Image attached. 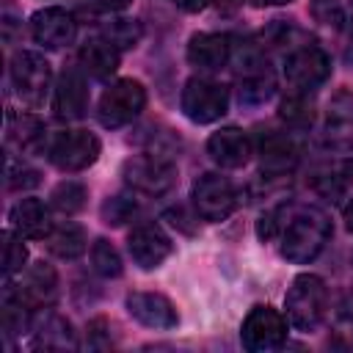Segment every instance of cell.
I'll return each instance as SVG.
<instances>
[{
    "label": "cell",
    "mask_w": 353,
    "mask_h": 353,
    "mask_svg": "<svg viewBox=\"0 0 353 353\" xmlns=\"http://www.w3.org/2000/svg\"><path fill=\"white\" fill-rule=\"evenodd\" d=\"M25 259H28V248L22 245V237L14 229L3 232V270H6V276L22 270Z\"/></svg>",
    "instance_id": "obj_30"
},
{
    "label": "cell",
    "mask_w": 353,
    "mask_h": 353,
    "mask_svg": "<svg viewBox=\"0 0 353 353\" xmlns=\"http://www.w3.org/2000/svg\"><path fill=\"white\" fill-rule=\"evenodd\" d=\"M88 108V88L83 80L80 69H63L58 83H55V94H52V110L58 119L63 121H74L83 119Z\"/></svg>",
    "instance_id": "obj_15"
},
{
    "label": "cell",
    "mask_w": 353,
    "mask_h": 353,
    "mask_svg": "<svg viewBox=\"0 0 353 353\" xmlns=\"http://www.w3.org/2000/svg\"><path fill=\"white\" fill-rule=\"evenodd\" d=\"M127 312L132 320H138L146 328L168 331L179 323L174 303L160 292H130L127 295Z\"/></svg>",
    "instance_id": "obj_14"
},
{
    "label": "cell",
    "mask_w": 353,
    "mask_h": 353,
    "mask_svg": "<svg viewBox=\"0 0 353 353\" xmlns=\"http://www.w3.org/2000/svg\"><path fill=\"white\" fill-rule=\"evenodd\" d=\"M55 295H58V276L44 262L30 265L28 270H22V276L14 284H8V298H14L17 303L30 306V309H41V306L52 303Z\"/></svg>",
    "instance_id": "obj_11"
},
{
    "label": "cell",
    "mask_w": 353,
    "mask_h": 353,
    "mask_svg": "<svg viewBox=\"0 0 353 353\" xmlns=\"http://www.w3.org/2000/svg\"><path fill=\"white\" fill-rule=\"evenodd\" d=\"M74 30H77L74 17L66 8H58V6L41 8L30 17V33H33L36 44H41L47 50H61V47L72 44Z\"/></svg>",
    "instance_id": "obj_13"
},
{
    "label": "cell",
    "mask_w": 353,
    "mask_h": 353,
    "mask_svg": "<svg viewBox=\"0 0 353 353\" xmlns=\"http://www.w3.org/2000/svg\"><path fill=\"white\" fill-rule=\"evenodd\" d=\"M232 44L223 33H193L188 41V61L201 72H218L229 63Z\"/></svg>",
    "instance_id": "obj_17"
},
{
    "label": "cell",
    "mask_w": 353,
    "mask_h": 353,
    "mask_svg": "<svg viewBox=\"0 0 353 353\" xmlns=\"http://www.w3.org/2000/svg\"><path fill=\"white\" fill-rule=\"evenodd\" d=\"M80 66L94 77H110L119 69V47L108 39H88L80 47Z\"/></svg>",
    "instance_id": "obj_22"
},
{
    "label": "cell",
    "mask_w": 353,
    "mask_h": 353,
    "mask_svg": "<svg viewBox=\"0 0 353 353\" xmlns=\"http://www.w3.org/2000/svg\"><path fill=\"white\" fill-rule=\"evenodd\" d=\"M11 80H14L19 99H25L28 105H39L50 88V80H52L50 61L39 52L19 50L11 58Z\"/></svg>",
    "instance_id": "obj_10"
},
{
    "label": "cell",
    "mask_w": 353,
    "mask_h": 353,
    "mask_svg": "<svg viewBox=\"0 0 353 353\" xmlns=\"http://www.w3.org/2000/svg\"><path fill=\"white\" fill-rule=\"evenodd\" d=\"M171 3L176 8H182V11H188V14H196V11H204L210 0H171Z\"/></svg>",
    "instance_id": "obj_34"
},
{
    "label": "cell",
    "mask_w": 353,
    "mask_h": 353,
    "mask_svg": "<svg viewBox=\"0 0 353 353\" xmlns=\"http://www.w3.org/2000/svg\"><path fill=\"white\" fill-rule=\"evenodd\" d=\"M240 339L251 353L279 350L287 339V320L273 306H254L243 320Z\"/></svg>",
    "instance_id": "obj_8"
},
{
    "label": "cell",
    "mask_w": 353,
    "mask_h": 353,
    "mask_svg": "<svg viewBox=\"0 0 353 353\" xmlns=\"http://www.w3.org/2000/svg\"><path fill=\"white\" fill-rule=\"evenodd\" d=\"M143 36V28L138 19H127V17H119V19H108L102 22V39H108L113 47L119 50H130L141 41Z\"/></svg>",
    "instance_id": "obj_26"
},
{
    "label": "cell",
    "mask_w": 353,
    "mask_h": 353,
    "mask_svg": "<svg viewBox=\"0 0 353 353\" xmlns=\"http://www.w3.org/2000/svg\"><path fill=\"white\" fill-rule=\"evenodd\" d=\"M207 154L221 165V168H240L251 157V141L243 130L237 127H223L210 135L207 141Z\"/></svg>",
    "instance_id": "obj_18"
},
{
    "label": "cell",
    "mask_w": 353,
    "mask_h": 353,
    "mask_svg": "<svg viewBox=\"0 0 353 353\" xmlns=\"http://www.w3.org/2000/svg\"><path fill=\"white\" fill-rule=\"evenodd\" d=\"M85 196H88V193H85V188H83L80 182H74V179H63V182H58V185L52 188L50 201H52V207H55L58 212H63V215H74V212L83 210Z\"/></svg>",
    "instance_id": "obj_27"
},
{
    "label": "cell",
    "mask_w": 353,
    "mask_h": 353,
    "mask_svg": "<svg viewBox=\"0 0 353 353\" xmlns=\"http://www.w3.org/2000/svg\"><path fill=\"white\" fill-rule=\"evenodd\" d=\"M259 160H262V171H268V174H287L298 163V146H295V141L290 135H281V132L262 135Z\"/></svg>",
    "instance_id": "obj_21"
},
{
    "label": "cell",
    "mask_w": 353,
    "mask_h": 353,
    "mask_svg": "<svg viewBox=\"0 0 353 353\" xmlns=\"http://www.w3.org/2000/svg\"><path fill=\"white\" fill-rule=\"evenodd\" d=\"M47 248L58 259H77L85 251V232L77 223H61L47 234Z\"/></svg>",
    "instance_id": "obj_25"
},
{
    "label": "cell",
    "mask_w": 353,
    "mask_h": 353,
    "mask_svg": "<svg viewBox=\"0 0 353 353\" xmlns=\"http://www.w3.org/2000/svg\"><path fill=\"white\" fill-rule=\"evenodd\" d=\"M279 240L284 259L295 265H306L331 240V218L317 207H298L287 212V221H281Z\"/></svg>",
    "instance_id": "obj_1"
},
{
    "label": "cell",
    "mask_w": 353,
    "mask_h": 353,
    "mask_svg": "<svg viewBox=\"0 0 353 353\" xmlns=\"http://www.w3.org/2000/svg\"><path fill=\"white\" fill-rule=\"evenodd\" d=\"M279 116L292 124V127H306L312 124V102H309V94H301V91H292L281 108H279Z\"/></svg>",
    "instance_id": "obj_29"
},
{
    "label": "cell",
    "mask_w": 353,
    "mask_h": 353,
    "mask_svg": "<svg viewBox=\"0 0 353 353\" xmlns=\"http://www.w3.org/2000/svg\"><path fill=\"white\" fill-rule=\"evenodd\" d=\"M121 176L143 196H163L176 185V165L160 154H135L124 160Z\"/></svg>",
    "instance_id": "obj_3"
},
{
    "label": "cell",
    "mask_w": 353,
    "mask_h": 353,
    "mask_svg": "<svg viewBox=\"0 0 353 353\" xmlns=\"http://www.w3.org/2000/svg\"><path fill=\"white\" fill-rule=\"evenodd\" d=\"M91 268L105 279H116V276H121V256L108 240L99 237L91 245Z\"/></svg>",
    "instance_id": "obj_28"
},
{
    "label": "cell",
    "mask_w": 353,
    "mask_h": 353,
    "mask_svg": "<svg viewBox=\"0 0 353 353\" xmlns=\"http://www.w3.org/2000/svg\"><path fill=\"white\" fill-rule=\"evenodd\" d=\"M132 212H135V201H132V199H124V196H113V199H108V201L102 204V218H105V223H110V226L124 223Z\"/></svg>",
    "instance_id": "obj_31"
},
{
    "label": "cell",
    "mask_w": 353,
    "mask_h": 353,
    "mask_svg": "<svg viewBox=\"0 0 353 353\" xmlns=\"http://www.w3.org/2000/svg\"><path fill=\"white\" fill-rule=\"evenodd\" d=\"M284 309H287V317L290 323L298 328V331H317L323 317H325V309H328V290H325V281L314 273H301L292 279L287 295H284Z\"/></svg>",
    "instance_id": "obj_2"
},
{
    "label": "cell",
    "mask_w": 353,
    "mask_h": 353,
    "mask_svg": "<svg viewBox=\"0 0 353 353\" xmlns=\"http://www.w3.org/2000/svg\"><path fill=\"white\" fill-rule=\"evenodd\" d=\"M143 105H146V88L138 80H116L102 91L97 116L102 127H124L143 110Z\"/></svg>",
    "instance_id": "obj_5"
},
{
    "label": "cell",
    "mask_w": 353,
    "mask_h": 353,
    "mask_svg": "<svg viewBox=\"0 0 353 353\" xmlns=\"http://www.w3.org/2000/svg\"><path fill=\"white\" fill-rule=\"evenodd\" d=\"M127 248H130V256L138 268L143 270H154L160 268L168 256H171V237L154 223V221H143L138 223L130 237H127Z\"/></svg>",
    "instance_id": "obj_12"
},
{
    "label": "cell",
    "mask_w": 353,
    "mask_h": 353,
    "mask_svg": "<svg viewBox=\"0 0 353 353\" xmlns=\"http://www.w3.org/2000/svg\"><path fill=\"white\" fill-rule=\"evenodd\" d=\"M30 334H33L36 347H52V350H74L77 347L72 323L55 312H47V309H41L30 320Z\"/></svg>",
    "instance_id": "obj_19"
},
{
    "label": "cell",
    "mask_w": 353,
    "mask_h": 353,
    "mask_svg": "<svg viewBox=\"0 0 353 353\" xmlns=\"http://www.w3.org/2000/svg\"><path fill=\"white\" fill-rule=\"evenodd\" d=\"M229 3H232V0H229Z\"/></svg>",
    "instance_id": "obj_39"
},
{
    "label": "cell",
    "mask_w": 353,
    "mask_h": 353,
    "mask_svg": "<svg viewBox=\"0 0 353 353\" xmlns=\"http://www.w3.org/2000/svg\"><path fill=\"white\" fill-rule=\"evenodd\" d=\"M41 138H44V127L39 119L33 116H17V113H8V124H6V141L8 146H17L22 154L25 152H36L41 146Z\"/></svg>",
    "instance_id": "obj_23"
},
{
    "label": "cell",
    "mask_w": 353,
    "mask_h": 353,
    "mask_svg": "<svg viewBox=\"0 0 353 353\" xmlns=\"http://www.w3.org/2000/svg\"><path fill=\"white\" fill-rule=\"evenodd\" d=\"M312 188L325 196V199H339L342 193H347L353 188V160H339L334 165H325L323 171L314 174Z\"/></svg>",
    "instance_id": "obj_24"
},
{
    "label": "cell",
    "mask_w": 353,
    "mask_h": 353,
    "mask_svg": "<svg viewBox=\"0 0 353 353\" xmlns=\"http://www.w3.org/2000/svg\"><path fill=\"white\" fill-rule=\"evenodd\" d=\"M193 207L204 221H226L237 207V190L226 176L207 171L193 182Z\"/></svg>",
    "instance_id": "obj_7"
},
{
    "label": "cell",
    "mask_w": 353,
    "mask_h": 353,
    "mask_svg": "<svg viewBox=\"0 0 353 353\" xmlns=\"http://www.w3.org/2000/svg\"><path fill=\"white\" fill-rule=\"evenodd\" d=\"M254 6H281V3H292V0H251Z\"/></svg>",
    "instance_id": "obj_37"
},
{
    "label": "cell",
    "mask_w": 353,
    "mask_h": 353,
    "mask_svg": "<svg viewBox=\"0 0 353 353\" xmlns=\"http://www.w3.org/2000/svg\"><path fill=\"white\" fill-rule=\"evenodd\" d=\"M182 113L193 124H212L229 110V88L204 80V77H190L182 88Z\"/></svg>",
    "instance_id": "obj_4"
},
{
    "label": "cell",
    "mask_w": 353,
    "mask_h": 353,
    "mask_svg": "<svg viewBox=\"0 0 353 353\" xmlns=\"http://www.w3.org/2000/svg\"><path fill=\"white\" fill-rule=\"evenodd\" d=\"M323 132H325V143L331 149L353 152V94L342 91L328 102Z\"/></svg>",
    "instance_id": "obj_16"
},
{
    "label": "cell",
    "mask_w": 353,
    "mask_h": 353,
    "mask_svg": "<svg viewBox=\"0 0 353 353\" xmlns=\"http://www.w3.org/2000/svg\"><path fill=\"white\" fill-rule=\"evenodd\" d=\"M350 6H353V0H350Z\"/></svg>",
    "instance_id": "obj_38"
},
{
    "label": "cell",
    "mask_w": 353,
    "mask_h": 353,
    "mask_svg": "<svg viewBox=\"0 0 353 353\" xmlns=\"http://www.w3.org/2000/svg\"><path fill=\"white\" fill-rule=\"evenodd\" d=\"M284 77L301 94L317 91L331 77V58L320 47H298L284 61Z\"/></svg>",
    "instance_id": "obj_9"
},
{
    "label": "cell",
    "mask_w": 353,
    "mask_h": 353,
    "mask_svg": "<svg viewBox=\"0 0 353 353\" xmlns=\"http://www.w3.org/2000/svg\"><path fill=\"white\" fill-rule=\"evenodd\" d=\"M132 0H99V6L102 8H108V11H121V8H127Z\"/></svg>",
    "instance_id": "obj_35"
},
{
    "label": "cell",
    "mask_w": 353,
    "mask_h": 353,
    "mask_svg": "<svg viewBox=\"0 0 353 353\" xmlns=\"http://www.w3.org/2000/svg\"><path fill=\"white\" fill-rule=\"evenodd\" d=\"M312 14L323 25H342L345 22V11H342L339 0H314L312 3Z\"/></svg>",
    "instance_id": "obj_32"
},
{
    "label": "cell",
    "mask_w": 353,
    "mask_h": 353,
    "mask_svg": "<svg viewBox=\"0 0 353 353\" xmlns=\"http://www.w3.org/2000/svg\"><path fill=\"white\" fill-rule=\"evenodd\" d=\"M11 229L19 237H30V240H41L52 232V221H50V210L44 207V201L39 199H22L11 207Z\"/></svg>",
    "instance_id": "obj_20"
},
{
    "label": "cell",
    "mask_w": 353,
    "mask_h": 353,
    "mask_svg": "<svg viewBox=\"0 0 353 353\" xmlns=\"http://www.w3.org/2000/svg\"><path fill=\"white\" fill-rule=\"evenodd\" d=\"M345 226H347V232H353V199L345 204Z\"/></svg>",
    "instance_id": "obj_36"
},
{
    "label": "cell",
    "mask_w": 353,
    "mask_h": 353,
    "mask_svg": "<svg viewBox=\"0 0 353 353\" xmlns=\"http://www.w3.org/2000/svg\"><path fill=\"white\" fill-rule=\"evenodd\" d=\"M8 190H22V188H33L39 185V174L33 168H25V165H14L8 163V179H6Z\"/></svg>",
    "instance_id": "obj_33"
},
{
    "label": "cell",
    "mask_w": 353,
    "mask_h": 353,
    "mask_svg": "<svg viewBox=\"0 0 353 353\" xmlns=\"http://www.w3.org/2000/svg\"><path fill=\"white\" fill-rule=\"evenodd\" d=\"M99 138L88 130H66L58 132L47 149V157L61 171H83L99 157Z\"/></svg>",
    "instance_id": "obj_6"
}]
</instances>
